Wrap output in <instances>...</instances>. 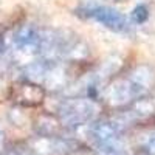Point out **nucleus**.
Listing matches in <instances>:
<instances>
[{
    "label": "nucleus",
    "instance_id": "423d86ee",
    "mask_svg": "<svg viewBox=\"0 0 155 155\" xmlns=\"http://www.w3.org/2000/svg\"><path fill=\"white\" fill-rule=\"evenodd\" d=\"M34 129L37 135L42 138H61V134L64 130V126L59 121L58 115H50V113H42L36 118Z\"/></svg>",
    "mask_w": 155,
    "mask_h": 155
},
{
    "label": "nucleus",
    "instance_id": "6e6552de",
    "mask_svg": "<svg viewBox=\"0 0 155 155\" xmlns=\"http://www.w3.org/2000/svg\"><path fill=\"white\" fill-rule=\"evenodd\" d=\"M9 82L5 79L3 76H0V101L3 99H8V95H9Z\"/></svg>",
    "mask_w": 155,
    "mask_h": 155
},
{
    "label": "nucleus",
    "instance_id": "f03ea898",
    "mask_svg": "<svg viewBox=\"0 0 155 155\" xmlns=\"http://www.w3.org/2000/svg\"><path fill=\"white\" fill-rule=\"evenodd\" d=\"M98 112L96 101L88 96L65 98L58 107V118L64 127H79L90 124Z\"/></svg>",
    "mask_w": 155,
    "mask_h": 155
},
{
    "label": "nucleus",
    "instance_id": "39448f33",
    "mask_svg": "<svg viewBox=\"0 0 155 155\" xmlns=\"http://www.w3.org/2000/svg\"><path fill=\"white\" fill-rule=\"evenodd\" d=\"M8 99L20 107H37L45 99V88L39 82L23 78V79L11 82Z\"/></svg>",
    "mask_w": 155,
    "mask_h": 155
},
{
    "label": "nucleus",
    "instance_id": "f257e3e1",
    "mask_svg": "<svg viewBox=\"0 0 155 155\" xmlns=\"http://www.w3.org/2000/svg\"><path fill=\"white\" fill-rule=\"evenodd\" d=\"M155 87V68L147 64L134 67L127 74L113 79L104 87V99L113 107H126L138 98L146 96Z\"/></svg>",
    "mask_w": 155,
    "mask_h": 155
},
{
    "label": "nucleus",
    "instance_id": "20e7f679",
    "mask_svg": "<svg viewBox=\"0 0 155 155\" xmlns=\"http://www.w3.org/2000/svg\"><path fill=\"white\" fill-rule=\"evenodd\" d=\"M42 28L33 23H25L16 30L12 36V47L20 58H30V62L39 58V47H41Z\"/></svg>",
    "mask_w": 155,
    "mask_h": 155
},
{
    "label": "nucleus",
    "instance_id": "0eeeda50",
    "mask_svg": "<svg viewBox=\"0 0 155 155\" xmlns=\"http://www.w3.org/2000/svg\"><path fill=\"white\" fill-rule=\"evenodd\" d=\"M132 22L137 25H143L146 23V20L149 19V9L146 5H137L132 11V16H130Z\"/></svg>",
    "mask_w": 155,
    "mask_h": 155
},
{
    "label": "nucleus",
    "instance_id": "9d476101",
    "mask_svg": "<svg viewBox=\"0 0 155 155\" xmlns=\"http://www.w3.org/2000/svg\"><path fill=\"white\" fill-rule=\"evenodd\" d=\"M115 2H121V0H115Z\"/></svg>",
    "mask_w": 155,
    "mask_h": 155
},
{
    "label": "nucleus",
    "instance_id": "7ed1b4c3",
    "mask_svg": "<svg viewBox=\"0 0 155 155\" xmlns=\"http://www.w3.org/2000/svg\"><path fill=\"white\" fill-rule=\"evenodd\" d=\"M76 14L82 19L95 20L113 33H127L129 31L127 19L118 9H115L109 5H101V3L93 2V0H88V2H84L76 8Z\"/></svg>",
    "mask_w": 155,
    "mask_h": 155
},
{
    "label": "nucleus",
    "instance_id": "1a4fd4ad",
    "mask_svg": "<svg viewBox=\"0 0 155 155\" xmlns=\"http://www.w3.org/2000/svg\"><path fill=\"white\" fill-rule=\"evenodd\" d=\"M149 155H155V135H152L147 141H146V146L143 147Z\"/></svg>",
    "mask_w": 155,
    "mask_h": 155
}]
</instances>
